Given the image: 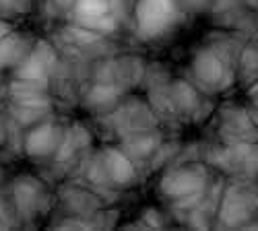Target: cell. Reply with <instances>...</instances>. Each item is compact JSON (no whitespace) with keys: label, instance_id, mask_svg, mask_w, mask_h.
I'll return each instance as SVG.
<instances>
[{"label":"cell","instance_id":"cell-1","mask_svg":"<svg viewBox=\"0 0 258 231\" xmlns=\"http://www.w3.org/2000/svg\"><path fill=\"white\" fill-rule=\"evenodd\" d=\"M169 13H171L169 0H141L139 19L147 31L155 33V29H161L169 21Z\"/></svg>","mask_w":258,"mask_h":231}]
</instances>
